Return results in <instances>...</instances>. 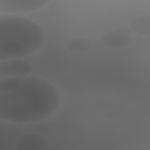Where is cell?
<instances>
[{
    "label": "cell",
    "mask_w": 150,
    "mask_h": 150,
    "mask_svg": "<svg viewBox=\"0 0 150 150\" xmlns=\"http://www.w3.org/2000/svg\"><path fill=\"white\" fill-rule=\"evenodd\" d=\"M61 104L57 88L37 76H22L18 87L0 92V119L13 123L39 122L54 114Z\"/></svg>",
    "instance_id": "6da1fadb"
},
{
    "label": "cell",
    "mask_w": 150,
    "mask_h": 150,
    "mask_svg": "<svg viewBox=\"0 0 150 150\" xmlns=\"http://www.w3.org/2000/svg\"><path fill=\"white\" fill-rule=\"evenodd\" d=\"M46 33L30 19L19 15H0V60L21 59L38 50Z\"/></svg>",
    "instance_id": "7a4b0ae2"
},
{
    "label": "cell",
    "mask_w": 150,
    "mask_h": 150,
    "mask_svg": "<svg viewBox=\"0 0 150 150\" xmlns=\"http://www.w3.org/2000/svg\"><path fill=\"white\" fill-rule=\"evenodd\" d=\"M49 0H0V11L5 14L19 15L43 8Z\"/></svg>",
    "instance_id": "3957f363"
},
{
    "label": "cell",
    "mask_w": 150,
    "mask_h": 150,
    "mask_svg": "<svg viewBox=\"0 0 150 150\" xmlns=\"http://www.w3.org/2000/svg\"><path fill=\"white\" fill-rule=\"evenodd\" d=\"M32 68L29 63L20 59H12L0 61L1 80L12 77L29 76Z\"/></svg>",
    "instance_id": "277c9868"
},
{
    "label": "cell",
    "mask_w": 150,
    "mask_h": 150,
    "mask_svg": "<svg viewBox=\"0 0 150 150\" xmlns=\"http://www.w3.org/2000/svg\"><path fill=\"white\" fill-rule=\"evenodd\" d=\"M15 146L19 150H45L48 146V141L40 134L29 133L18 137Z\"/></svg>",
    "instance_id": "5b68a950"
},
{
    "label": "cell",
    "mask_w": 150,
    "mask_h": 150,
    "mask_svg": "<svg viewBox=\"0 0 150 150\" xmlns=\"http://www.w3.org/2000/svg\"><path fill=\"white\" fill-rule=\"evenodd\" d=\"M132 41L131 35L117 32L115 30L107 32L101 37L103 44L111 49H123L128 46Z\"/></svg>",
    "instance_id": "8992f818"
},
{
    "label": "cell",
    "mask_w": 150,
    "mask_h": 150,
    "mask_svg": "<svg viewBox=\"0 0 150 150\" xmlns=\"http://www.w3.org/2000/svg\"><path fill=\"white\" fill-rule=\"evenodd\" d=\"M129 28L132 32L137 34L149 36L150 35V16L144 15L134 18L131 21Z\"/></svg>",
    "instance_id": "52a82bcc"
},
{
    "label": "cell",
    "mask_w": 150,
    "mask_h": 150,
    "mask_svg": "<svg viewBox=\"0 0 150 150\" xmlns=\"http://www.w3.org/2000/svg\"><path fill=\"white\" fill-rule=\"evenodd\" d=\"M67 50L73 52H84L88 50L91 47L89 40L83 38H74L69 39L66 44Z\"/></svg>",
    "instance_id": "ba28073f"
},
{
    "label": "cell",
    "mask_w": 150,
    "mask_h": 150,
    "mask_svg": "<svg viewBox=\"0 0 150 150\" xmlns=\"http://www.w3.org/2000/svg\"><path fill=\"white\" fill-rule=\"evenodd\" d=\"M22 77H12L1 79L0 81V92L9 91L16 88Z\"/></svg>",
    "instance_id": "9c48e42d"
},
{
    "label": "cell",
    "mask_w": 150,
    "mask_h": 150,
    "mask_svg": "<svg viewBox=\"0 0 150 150\" xmlns=\"http://www.w3.org/2000/svg\"><path fill=\"white\" fill-rule=\"evenodd\" d=\"M114 30L117 32L128 35H131V32H132L131 30L130 29V28L129 27H127L125 26H120L114 29Z\"/></svg>",
    "instance_id": "30bf717a"
}]
</instances>
